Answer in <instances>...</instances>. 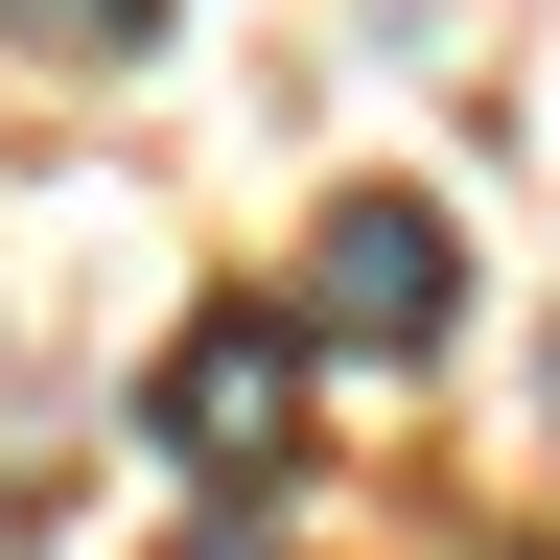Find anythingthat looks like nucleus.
I'll use <instances>...</instances> for the list:
<instances>
[{
    "label": "nucleus",
    "instance_id": "obj_1",
    "mask_svg": "<svg viewBox=\"0 0 560 560\" xmlns=\"http://www.w3.org/2000/svg\"><path fill=\"white\" fill-rule=\"evenodd\" d=\"M140 420H164V467H187V490H234V514H257V490L304 467V327H280V304H234V327H187Z\"/></svg>",
    "mask_w": 560,
    "mask_h": 560
},
{
    "label": "nucleus",
    "instance_id": "obj_2",
    "mask_svg": "<svg viewBox=\"0 0 560 560\" xmlns=\"http://www.w3.org/2000/svg\"><path fill=\"white\" fill-rule=\"evenodd\" d=\"M444 304H467V234L420 187H350L327 234H304V327L327 350H444Z\"/></svg>",
    "mask_w": 560,
    "mask_h": 560
},
{
    "label": "nucleus",
    "instance_id": "obj_3",
    "mask_svg": "<svg viewBox=\"0 0 560 560\" xmlns=\"http://www.w3.org/2000/svg\"><path fill=\"white\" fill-rule=\"evenodd\" d=\"M47 47H164V0H24Z\"/></svg>",
    "mask_w": 560,
    "mask_h": 560
},
{
    "label": "nucleus",
    "instance_id": "obj_4",
    "mask_svg": "<svg viewBox=\"0 0 560 560\" xmlns=\"http://www.w3.org/2000/svg\"><path fill=\"white\" fill-rule=\"evenodd\" d=\"M187 560H280V537H187Z\"/></svg>",
    "mask_w": 560,
    "mask_h": 560
}]
</instances>
